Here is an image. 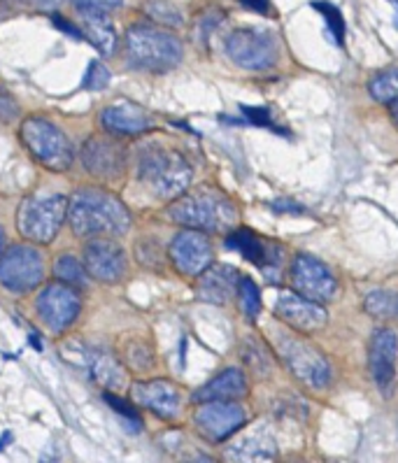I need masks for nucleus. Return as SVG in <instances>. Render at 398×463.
Here are the masks:
<instances>
[{"label": "nucleus", "mask_w": 398, "mask_h": 463, "mask_svg": "<svg viewBox=\"0 0 398 463\" xmlns=\"http://www.w3.org/2000/svg\"><path fill=\"white\" fill-rule=\"evenodd\" d=\"M68 219L77 235H121L131 226V214L112 194L80 189L68 203Z\"/></svg>", "instance_id": "obj_1"}, {"label": "nucleus", "mask_w": 398, "mask_h": 463, "mask_svg": "<svg viewBox=\"0 0 398 463\" xmlns=\"http://www.w3.org/2000/svg\"><path fill=\"white\" fill-rule=\"evenodd\" d=\"M170 217L186 229L210 231V233H222L229 231L238 219L233 203L219 191L198 189L194 194H182L180 201L173 203Z\"/></svg>", "instance_id": "obj_2"}, {"label": "nucleus", "mask_w": 398, "mask_h": 463, "mask_svg": "<svg viewBox=\"0 0 398 463\" xmlns=\"http://www.w3.org/2000/svg\"><path fill=\"white\" fill-rule=\"evenodd\" d=\"M182 54L180 40L161 28L133 26L126 33V56L140 71L168 72L180 63Z\"/></svg>", "instance_id": "obj_3"}, {"label": "nucleus", "mask_w": 398, "mask_h": 463, "mask_svg": "<svg viewBox=\"0 0 398 463\" xmlns=\"http://www.w3.org/2000/svg\"><path fill=\"white\" fill-rule=\"evenodd\" d=\"M140 180L154 196L173 201L191 184V168L186 158L170 149H152L140 158Z\"/></svg>", "instance_id": "obj_4"}, {"label": "nucleus", "mask_w": 398, "mask_h": 463, "mask_svg": "<svg viewBox=\"0 0 398 463\" xmlns=\"http://www.w3.org/2000/svg\"><path fill=\"white\" fill-rule=\"evenodd\" d=\"M68 217V201L63 196L28 198L17 213V226L24 238L33 242H52L61 223Z\"/></svg>", "instance_id": "obj_5"}, {"label": "nucleus", "mask_w": 398, "mask_h": 463, "mask_svg": "<svg viewBox=\"0 0 398 463\" xmlns=\"http://www.w3.org/2000/svg\"><path fill=\"white\" fill-rule=\"evenodd\" d=\"M22 137L38 161L52 170H66L72 164V145L66 133L47 119L31 117L22 124Z\"/></svg>", "instance_id": "obj_6"}, {"label": "nucleus", "mask_w": 398, "mask_h": 463, "mask_svg": "<svg viewBox=\"0 0 398 463\" xmlns=\"http://www.w3.org/2000/svg\"><path fill=\"white\" fill-rule=\"evenodd\" d=\"M275 343H278V352L284 359V364L289 365V371L303 384L312 389L327 387L328 377H331V368H328V361L315 347L294 338V335H287V333H280Z\"/></svg>", "instance_id": "obj_7"}, {"label": "nucleus", "mask_w": 398, "mask_h": 463, "mask_svg": "<svg viewBox=\"0 0 398 463\" xmlns=\"http://www.w3.org/2000/svg\"><path fill=\"white\" fill-rule=\"evenodd\" d=\"M226 54L245 71H268L278 63V43L259 31H235L226 40Z\"/></svg>", "instance_id": "obj_8"}, {"label": "nucleus", "mask_w": 398, "mask_h": 463, "mask_svg": "<svg viewBox=\"0 0 398 463\" xmlns=\"http://www.w3.org/2000/svg\"><path fill=\"white\" fill-rule=\"evenodd\" d=\"M44 278L43 257L38 250L28 245H17L0 257V284L12 291L35 289Z\"/></svg>", "instance_id": "obj_9"}, {"label": "nucleus", "mask_w": 398, "mask_h": 463, "mask_svg": "<svg viewBox=\"0 0 398 463\" xmlns=\"http://www.w3.org/2000/svg\"><path fill=\"white\" fill-rule=\"evenodd\" d=\"M80 296H77L75 287L66 282L50 284L43 294L38 296V312L43 317V322L52 328L54 333L63 331L71 326L80 315Z\"/></svg>", "instance_id": "obj_10"}, {"label": "nucleus", "mask_w": 398, "mask_h": 463, "mask_svg": "<svg viewBox=\"0 0 398 463\" xmlns=\"http://www.w3.org/2000/svg\"><path fill=\"white\" fill-rule=\"evenodd\" d=\"M245 424V410L233 401H205L196 410V426L203 436L222 442Z\"/></svg>", "instance_id": "obj_11"}, {"label": "nucleus", "mask_w": 398, "mask_h": 463, "mask_svg": "<svg viewBox=\"0 0 398 463\" xmlns=\"http://www.w3.org/2000/svg\"><path fill=\"white\" fill-rule=\"evenodd\" d=\"M170 261L182 275L196 278L213 263V245L203 231L186 229L170 242Z\"/></svg>", "instance_id": "obj_12"}, {"label": "nucleus", "mask_w": 398, "mask_h": 463, "mask_svg": "<svg viewBox=\"0 0 398 463\" xmlns=\"http://www.w3.org/2000/svg\"><path fill=\"white\" fill-rule=\"evenodd\" d=\"M291 282H294L296 291L300 296L317 300V303L331 300L336 296V278L315 257L300 254V257L294 259V263H291Z\"/></svg>", "instance_id": "obj_13"}, {"label": "nucleus", "mask_w": 398, "mask_h": 463, "mask_svg": "<svg viewBox=\"0 0 398 463\" xmlns=\"http://www.w3.org/2000/svg\"><path fill=\"white\" fill-rule=\"evenodd\" d=\"M275 312L284 324L300 333H312L327 324V310L322 303L300 296L298 291H282L275 303Z\"/></svg>", "instance_id": "obj_14"}, {"label": "nucleus", "mask_w": 398, "mask_h": 463, "mask_svg": "<svg viewBox=\"0 0 398 463\" xmlns=\"http://www.w3.org/2000/svg\"><path fill=\"white\" fill-rule=\"evenodd\" d=\"M84 266L100 282H119L126 273V254L117 242L96 238L84 250Z\"/></svg>", "instance_id": "obj_15"}, {"label": "nucleus", "mask_w": 398, "mask_h": 463, "mask_svg": "<svg viewBox=\"0 0 398 463\" xmlns=\"http://www.w3.org/2000/svg\"><path fill=\"white\" fill-rule=\"evenodd\" d=\"M396 354L398 338L392 328H380L371 340V352H368V364H371V375L375 380L377 389L382 393H392L393 377H396Z\"/></svg>", "instance_id": "obj_16"}, {"label": "nucleus", "mask_w": 398, "mask_h": 463, "mask_svg": "<svg viewBox=\"0 0 398 463\" xmlns=\"http://www.w3.org/2000/svg\"><path fill=\"white\" fill-rule=\"evenodd\" d=\"M82 164L87 165L89 173L99 175V177H119L126 164V154L121 145L105 137H93L84 145L82 149Z\"/></svg>", "instance_id": "obj_17"}, {"label": "nucleus", "mask_w": 398, "mask_h": 463, "mask_svg": "<svg viewBox=\"0 0 398 463\" xmlns=\"http://www.w3.org/2000/svg\"><path fill=\"white\" fill-rule=\"evenodd\" d=\"M133 396L140 405L152 410L154 414L164 417V420H175L180 412V393L177 389L164 380H154L147 384H137L133 389Z\"/></svg>", "instance_id": "obj_18"}, {"label": "nucleus", "mask_w": 398, "mask_h": 463, "mask_svg": "<svg viewBox=\"0 0 398 463\" xmlns=\"http://www.w3.org/2000/svg\"><path fill=\"white\" fill-rule=\"evenodd\" d=\"M103 126L119 136H140L152 128V119L142 108L133 103H115L103 112Z\"/></svg>", "instance_id": "obj_19"}, {"label": "nucleus", "mask_w": 398, "mask_h": 463, "mask_svg": "<svg viewBox=\"0 0 398 463\" xmlns=\"http://www.w3.org/2000/svg\"><path fill=\"white\" fill-rule=\"evenodd\" d=\"M238 273L231 266H208L201 273V282H198V296L208 303H226L238 289Z\"/></svg>", "instance_id": "obj_20"}, {"label": "nucleus", "mask_w": 398, "mask_h": 463, "mask_svg": "<svg viewBox=\"0 0 398 463\" xmlns=\"http://www.w3.org/2000/svg\"><path fill=\"white\" fill-rule=\"evenodd\" d=\"M247 380L238 368H229L214 380H210L205 387L196 392V401L205 403V401H235V398L245 396Z\"/></svg>", "instance_id": "obj_21"}, {"label": "nucleus", "mask_w": 398, "mask_h": 463, "mask_svg": "<svg viewBox=\"0 0 398 463\" xmlns=\"http://www.w3.org/2000/svg\"><path fill=\"white\" fill-rule=\"evenodd\" d=\"M229 457L235 461H270L278 457V449H275L273 436L268 430L259 429L235 442L229 449Z\"/></svg>", "instance_id": "obj_22"}, {"label": "nucleus", "mask_w": 398, "mask_h": 463, "mask_svg": "<svg viewBox=\"0 0 398 463\" xmlns=\"http://www.w3.org/2000/svg\"><path fill=\"white\" fill-rule=\"evenodd\" d=\"M82 14V28L84 33L89 35L96 50L100 54H112L117 44V33L112 22L108 19V12H91V10H80Z\"/></svg>", "instance_id": "obj_23"}, {"label": "nucleus", "mask_w": 398, "mask_h": 463, "mask_svg": "<svg viewBox=\"0 0 398 463\" xmlns=\"http://www.w3.org/2000/svg\"><path fill=\"white\" fill-rule=\"evenodd\" d=\"M91 375L108 389H124L126 387V373L117 359L103 354H91Z\"/></svg>", "instance_id": "obj_24"}, {"label": "nucleus", "mask_w": 398, "mask_h": 463, "mask_svg": "<svg viewBox=\"0 0 398 463\" xmlns=\"http://www.w3.org/2000/svg\"><path fill=\"white\" fill-rule=\"evenodd\" d=\"M229 247L238 250L247 261L259 263V266H266L268 261V247L259 241L257 235L250 233V231H235L233 235H229Z\"/></svg>", "instance_id": "obj_25"}, {"label": "nucleus", "mask_w": 398, "mask_h": 463, "mask_svg": "<svg viewBox=\"0 0 398 463\" xmlns=\"http://www.w3.org/2000/svg\"><path fill=\"white\" fill-rule=\"evenodd\" d=\"M364 307L377 319H398V294L392 291H373L365 296Z\"/></svg>", "instance_id": "obj_26"}, {"label": "nucleus", "mask_w": 398, "mask_h": 463, "mask_svg": "<svg viewBox=\"0 0 398 463\" xmlns=\"http://www.w3.org/2000/svg\"><path fill=\"white\" fill-rule=\"evenodd\" d=\"M54 275L61 279V282L71 284L75 289L80 287H87L89 284V270L77 261L75 257H61L54 266Z\"/></svg>", "instance_id": "obj_27"}, {"label": "nucleus", "mask_w": 398, "mask_h": 463, "mask_svg": "<svg viewBox=\"0 0 398 463\" xmlns=\"http://www.w3.org/2000/svg\"><path fill=\"white\" fill-rule=\"evenodd\" d=\"M368 91L380 103H393L398 99V71H384L373 77Z\"/></svg>", "instance_id": "obj_28"}, {"label": "nucleus", "mask_w": 398, "mask_h": 463, "mask_svg": "<svg viewBox=\"0 0 398 463\" xmlns=\"http://www.w3.org/2000/svg\"><path fill=\"white\" fill-rule=\"evenodd\" d=\"M238 296H241V307L247 319H257L259 310H261V296H259L257 284L251 282L250 278H241V282H238Z\"/></svg>", "instance_id": "obj_29"}, {"label": "nucleus", "mask_w": 398, "mask_h": 463, "mask_svg": "<svg viewBox=\"0 0 398 463\" xmlns=\"http://www.w3.org/2000/svg\"><path fill=\"white\" fill-rule=\"evenodd\" d=\"M315 7L322 12V17H324V22H327L328 31H331L333 40H336L338 44H343L345 22H343V14H340L338 7L331 5V3H315Z\"/></svg>", "instance_id": "obj_30"}, {"label": "nucleus", "mask_w": 398, "mask_h": 463, "mask_svg": "<svg viewBox=\"0 0 398 463\" xmlns=\"http://www.w3.org/2000/svg\"><path fill=\"white\" fill-rule=\"evenodd\" d=\"M147 12L156 19V22L168 24V26H177V24H182L180 10L170 5V3H152V5H147Z\"/></svg>", "instance_id": "obj_31"}, {"label": "nucleus", "mask_w": 398, "mask_h": 463, "mask_svg": "<svg viewBox=\"0 0 398 463\" xmlns=\"http://www.w3.org/2000/svg\"><path fill=\"white\" fill-rule=\"evenodd\" d=\"M108 82H109L108 68H105L103 63H99V61H93L91 66H89L87 77H84V89H89V91H100V89L108 87Z\"/></svg>", "instance_id": "obj_32"}, {"label": "nucleus", "mask_w": 398, "mask_h": 463, "mask_svg": "<svg viewBox=\"0 0 398 463\" xmlns=\"http://www.w3.org/2000/svg\"><path fill=\"white\" fill-rule=\"evenodd\" d=\"M121 5V0H75L77 10L91 12H112Z\"/></svg>", "instance_id": "obj_33"}, {"label": "nucleus", "mask_w": 398, "mask_h": 463, "mask_svg": "<svg viewBox=\"0 0 398 463\" xmlns=\"http://www.w3.org/2000/svg\"><path fill=\"white\" fill-rule=\"evenodd\" d=\"M105 401H108V403L112 405V410H117V412H119V414H124L126 420H133L137 426H140V420H137L136 410H133L131 405H126L124 401H119V398H117V396H109V393H108V396H105Z\"/></svg>", "instance_id": "obj_34"}, {"label": "nucleus", "mask_w": 398, "mask_h": 463, "mask_svg": "<svg viewBox=\"0 0 398 463\" xmlns=\"http://www.w3.org/2000/svg\"><path fill=\"white\" fill-rule=\"evenodd\" d=\"M242 112H245L247 119H250L251 124L270 126V119H268V109H263V108H242Z\"/></svg>", "instance_id": "obj_35"}, {"label": "nucleus", "mask_w": 398, "mask_h": 463, "mask_svg": "<svg viewBox=\"0 0 398 463\" xmlns=\"http://www.w3.org/2000/svg\"><path fill=\"white\" fill-rule=\"evenodd\" d=\"M52 22H54L56 26L61 28V31H66V33L71 35V38H77V40L82 38V33H80V28H77V26H72V24H68L66 19H61L59 14H54V19H52Z\"/></svg>", "instance_id": "obj_36"}, {"label": "nucleus", "mask_w": 398, "mask_h": 463, "mask_svg": "<svg viewBox=\"0 0 398 463\" xmlns=\"http://www.w3.org/2000/svg\"><path fill=\"white\" fill-rule=\"evenodd\" d=\"M35 10H54V7L61 5V0H24Z\"/></svg>", "instance_id": "obj_37"}, {"label": "nucleus", "mask_w": 398, "mask_h": 463, "mask_svg": "<svg viewBox=\"0 0 398 463\" xmlns=\"http://www.w3.org/2000/svg\"><path fill=\"white\" fill-rule=\"evenodd\" d=\"M241 3L254 12H268V0H241Z\"/></svg>", "instance_id": "obj_38"}, {"label": "nucleus", "mask_w": 398, "mask_h": 463, "mask_svg": "<svg viewBox=\"0 0 398 463\" xmlns=\"http://www.w3.org/2000/svg\"><path fill=\"white\" fill-rule=\"evenodd\" d=\"M3 247H5V233L0 229V251H3Z\"/></svg>", "instance_id": "obj_39"}, {"label": "nucleus", "mask_w": 398, "mask_h": 463, "mask_svg": "<svg viewBox=\"0 0 398 463\" xmlns=\"http://www.w3.org/2000/svg\"><path fill=\"white\" fill-rule=\"evenodd\" d=\"M392 109H393V117H396V121H398V99L392 103Z\"/></svg>", "instance_id": "obj_40"}]
</instances>
